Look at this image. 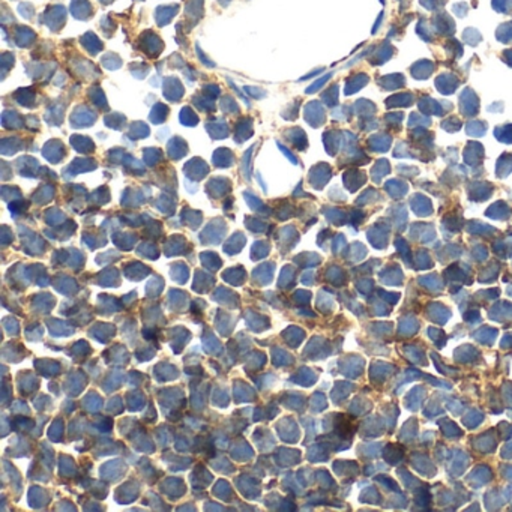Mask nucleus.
<instances>
[{"instance_id":"7ed1b4c3","label":"nucleus","mask_w":512,"mask_h":512,"mask_svg":"<svg viewBox=\"0 0 512 512\" xmlns=\"http://www.w3.org/2000/svg\"><path fill=\"white\" fill-rule=\"evenodd\" d=\"M461 110L464 111L466 116H472L478 113V98L476 95L472 94L470 98H467V92H464V95H461Z\"/></svg>"},{"instance_id":"0eeeda50","label":"nucleus","mask_w":512,"mask_h":512,"mask_svg":"<svg viewBox=\"0 0 512 512\" xmlns=\"http://www.w3.org/2000/svg\"><path fill=\"white\" fill-rule=\"evenodd\" d=\"M493 8L497 12L508 14L512 9V0H493Z\"/></svg>"},{"instance_id":"9b49d317","label":"nucleus","mask_w":512,"mask_h":512,"mask_svg":"<svg viewBox=\"0 0 512 512\" xmlns=\"http://www.w3.org/2000/svg\"><path fill=\"white\" fill-rule=\"evenodd\" d=\"M503 57H505V60L508 62V65L512 66V51H505Z\"/></svg>"},{"instance_id":"f03ea898","label":"nucleus","mask_w":512,"mask_h":512,"mask_svg":"<svg viewBox=\"0 0 512 512\" xmlns=\"http://www.w3.org/2000/svg\"><path fill=\"white\" fill-rule=\"evenodd\" d=\"M434 69V65L430 60H420L411 66V74L416 78H426Z\"/></svg>"},{"instance_id":"f257e3e1","label":"nucleus","mask_w":512,"mask_h":512,"mask_svg":"<svg viewBox=\"0 0 512 512\" xmlns=\"http://www.w3.org/2000/svg\"><path fill=\"white\" fill-rule=\"evenodd\" d=\"M433 24L440 35H452L455 32V24L448 14H439L433 18Z\"/></svg>"},{"instance_id":"1a4fd4ad","label":"nucleus","mask_w":512,"mask_h":512,"mask_svg":"<svg viewBox=\"0 0 512 512\" xmlns=\"http://www.w3.org/2000/svg\"><path fill=\"white\" fill-rule=\"evenodd\" d=\"M443 3H445V0H420V5L425 6L426 9H430V11L443 6Z\"/></svg>"},{"instance_id":"6e6552de","label":"nucleus","mask_w":512,"mask_h":512,"mask_svg":"<svg viewBox=\"0 0 512 512\" xmlns=\"http://www.w3.org/2000/svg\"><path fill=\"white\" fill-rule=\"evenodd\" d=\"M467 132L473 137H481L485 132V125L484 122H470L467 125Z\"/></svg>"},{"instance_id":"39448f33","label":"nucleus","mask_w":512,"mask_h":512,"mask_svg":"<svg viewBox=\"0 0 512 512\" xmlns=\"http://www.w3.org/2000/svg\"><path fill=\"white\" fill-rule=\"evenodd\" d=\"M496 36H497V39L502 41V42H509V41H512V24H511V23L502 24V26L497 29Z\"/></svg>"},{"instance_id":"20e7f679","label":"nucleus","mask_w":512,"mask_h":512,"mask_svg":"<svg viewBox=\"0 0 512 512\" xmlns=\"http://www.w3.org/2000/svg\"><path fill=\"white\" fill-rule=\"evenodd\" d=\"M436 84H437V89H440V92H445V88H448L446 94H452L457 86V80L449 74H443L437 78Z\"/></svg>"},{"instance_id":"423d86ee","label":"nucleus","mask_w":512,"mask_h":512,"mask_svg":"<svg viewBox=\"0 0 512 512\" xmlns=\"http://www.w3.org/2000/svg\"><path fill=\"white\" fill-rule=\"evenodd\" d=\"M463 41L470 45H478L481 42V33L476 29H466L463 33Z\"/></svg>"},{"instance_id":"9d476101","label":"nucleus","mask_w":512,"mask_h":512,"mask_svg":"<svg viewBox=\"0 0 512 512\" xmlns=\"http://www.w3.org/2000/svg\"><path fill=\"white\" fill-rule=\"evenodd\" d=\"M452 11H454V12H455L458 17H464V15L467 14L469 8H467V5H466V3H457V5H454Z\"/></svg>"}]
</instances>
